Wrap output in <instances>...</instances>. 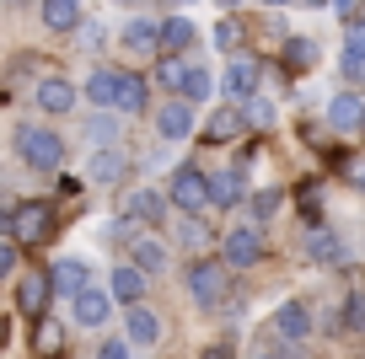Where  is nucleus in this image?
Returning <instances> with one entry per match:
<instances>
[{"instance_id":"1","label":"nucleus","mask_w":365,"mask_h":359,"mask_svg":"<svg viewBox=\"0 0 365 359\" xmlns=\"http://www.w3.org/2000/svg\"><path fill=\"white\" fill-rule=\"evenodd\" d=\"M0 231H11L22 247H43L48 236H54V209H48V204H38V199H22V204H11V209H6Z\"/></svg>"},{"instance_id":"2","label":"nucleus","mask_w":365,"mask_h":359,"mask_svg":"<svg viewBox=\"0 0 365 359\" xmlns=\"http://www.w3.org/2000/svg\"><path fill=\"white\" fill-rule=\"evenodd\" d=\"M16 156L33 172H54L59 161H65V140H59L54 129H43V124H22L16 129Z\"/></svg>"},{"instance_id":"3","label":"nucleus","mask_w":365,"mask_h":359,"mask_svg":"<svg viewBox=\"0 0 365 359\" xmlns=\"http://www.w3.org/2000/svg\"><path fill=\"white\" fill-rule=\"evenodd\" d=\"M172 204H178L182 214H205L210 204H215V188H210V177L199 167H178L172 172Z\"/></svg>"},{"instance_id":"4","label":"nucleus","mask_w":365,"mask_h":359,"mask_svg":"<svg viewBox=\"0 0 365 359\" xmlns=\"http://www.w3.org/2000/svg\"><path fill=\"white\" fill-rule=\"evenodd\" d=\"M54 274H43V269H33V274H22L16 279V311L22 316H33V322H43L48 316V301H54Z\"/></svg>"},{"instance_id":"5","label":"nucleus","mask_w":365,"mask_h":359,"mask_svg":"<svg viewBox=\"0 0 365 359\" xmlns=\"http://www.w3.org/2000/svg\"><path fill=\"white\" fill-rule=\"evenodd\" d=\"M188 295H194L205 311L226 306V263H194V269H188Z\"/></svg>"},{"instance_id":"6","label":"nucleus","mask_w":365,"mask_h":359,"mask_svg":"<svg viewBox=\"0 0 365 359\" xmlns=\"http://www.w3.org/2000/svg\"><path fill=\"white\" fill-rule=\"evenodd\" d=\"M301 258L307 263H344V236L328 231L322 220H312L307 231H301Z\"/></svg>"},{"instance_id":"7","label":"nucleus","mask_w":365,"mask_h":359,"mask_svg":"<svg viewBox=\"0 0 365 359\" xmlns=\"http://www.w3.org/2000/svg\"><path fill=\"white\" fill-rule=\"evenodd\" d=\"M220 252H226V269H252V263L263 258V236H258V225H237V231H226Z\"/></svg>"},{"instance_id":"8","label":"nucleus","mask_w":365,"mask_h":359,"mask_svg":"<svg viewBox=\"0 0 365 359\" xmlns=\"http://www.w3.org/2000/svg\"><path fill=\"white\" fill-rule=\"evenodd\" d=\"M328 129H339V135H360V129H365V91H339V97L328 102Z\"/></svg>"},{"instance_id":"9","label":"nucleus","mask_w":365,"mask_h":359,"mask_svg":"<svg viewBox=\"0 0 365 359\" xmlns=\"http://www.w3.org/2000/svg\"><path fill=\"white\" fill-rule=\"evenodd\" d=\"M339 76L344 80H360L365 86V16H354L344 27V54H339Z\"/></svg>"},{"instance_id":"10","label":"nucleus","mask_w":365,"mask_h":359,"mask_svg":"<svg viewBox=\"0 0 365 359\" xmlns=\"http://www.w3.org/2000/svg\"><path fill=\"white\" fill-rule=\"evenodd\" d=\"M124 338H129L135 348L161 343V316L150 311V306H129V311H124Z\"/></svg>"},{"instance_id":"11","label":"nucleus","mask_w":365,"mask_h":359,"mask_svg":"<svg viewBox=\"0 0 365 359\" xmlns=\"http://www.w3.org/2000/svg\"><path fill=\"white\" fill-rule=\"evenodd\" d=\"M124 48L135 59H150L161 48V27L150 22V16H129V22H124Z\"/></svg>"},{"instance_id":"12","label":"nucleus","mask_w":365,"mask_h":359,"mask_svg":"<svg viewBox=\"0 0 365 359\" xmlns=\"http://www.w3.org/2000/svg\"><path fill=\"white\" fill-rule=\"evenodd\" d=\"M129 263H135V269H140V274H167V263H172V252H167V247H161L156 236H145V231H140V236H135V241H129Z\"/></svg>"},{"instance_id":"13","label":"nucleus","mask_w":365,"mask_h":359,"mask_svg":"<svg viewBox=\"0 0 365 359\" xmlns=\"http://www.w3.org/2000/svg\"><path fill=\"white\" fill-rule=\"evenodd\" d=\"M108 295L124 301V306H145V301H140V295H145V274H140L135 263H118V269L108 274Z\"/></svg>"},{"instance_id":"14","label":"nucleus","mask_w":365,"mask_h":359,"mask_svg":"<svg viewBox=\"0 0 365 359\" xmlns=\"http://www.w3.org/2000/svg\"><path fill=\"white\" fill-rule=\"evenodd\" d=\"M156 129H161V140H188L194 135V108H188L182 97H172L167 108L156 113Z\"/></svg>"},{"instance_id":"15","label":"nucleus","mask_w":365,"mask_h":359,"mask_svg":"<svg viewBox=\"0 0 365 359\" xmlns=\"http://www.w3.org/2000/svg\"><path fill=\"white\" fill-rule=\"evenodd\" d=\"M48 274H54V290H59V295H70V301L91 290V269H86L81 258H59Z\"/></svg>"},{"instance_id":"16","label":"nucleus","mask_w":365,"mask_h":359,"mask_svg":"<svg viewBox=\"0 0 365 359\" xmlns=\"http://www.w3.org/2000/svg\"><path fill=\"white\" fill-rule=\"evenodd\" d=\"M242 129H247V113H242V108H215V113H210V124H205V140H210V145H231Z\"/></svg>"},{"instance_id":"17","label":"nucleus","mask_w":365,"mask_h":359,"mask_svg":"<svg viewBox=\"0 0 365 359\" xmlns=\"http://www.w3.org/2000/svg\"><path fill=\"white\" fill-rule=\"evenodd\" d=\"M33 97H38V108H43V113H54V118H59V113H70V108H76V97H81V91L70 86V80L48 76V80H38V91H33Z\"/></svg>"},{"instance_id":"18","label":"nucleus","mask_w":365,"mask_h":359,"mask_svg":"<svg viewBox=\"0 0 365 359\" xmlns=\"http://www.w3.org/2000/svg\"><path fill=\"white\" fill-rule=\"evenodd\" d=\"M118 91H124V76H118V70H91L86 76V102L91 108H118Z\"/></svg>"},{"instance_id":"19","label":"nucleus","mask_w":365,"mask_h":359,"mask_svg":"<svg viewBox=\"0 0 365 359\" xmlns=\"http://www.w3.org/2000/svg\"><path fill=\"white\" fill-rule=\"evenodd\" d=\"M258 80H263L258 59H231V70H226V91H231V97L252 102V97H258Z\"/></svg>"},{"instance_id":"20","label":"nucleus","mask_w":365,"mask_h":359,"mask_svg":"<svg viewBox=\"0 0 365 359\" xmlns=\"http://www.w3.org/2000/svg\"><path fill=\"white\" fill-rule=\"evenodd\" d=\"M108 311H113V295H108V290H86V295H76V322H81V327H103V322H108Z\"/></svg>"},{"instance_id":"21","label":"nucleus","mask_w":365,"mask_h":359,"mask_svg":"<svg viewBox=\"0 0 365 359\" xmlns=\"http://www.w3.org/2000/svg\"><path fill=\"white\" fill-rule=\"evenodd\" d=\"M274 327H279V338H307V333H312L307 301H285L279 311H274Z\"/></svg>"},{"instance_id":"22","label":"nucleus","mask_w":365,"mask_h":359,"mask_svg":"<svg viewBox=\"0 0 365 359\" xmlns=\"http://www.w3.org/2000/svg\"><path fill=\"white\" fill-rule=\"evenodd\" d=\"M33 354L38 359H65V327H59L54 316H43V322L33 327Z\"/></svg>"},{"instance_id":"23","label":"nucleus","mask_w":365,"mask_h":359,"mask_svg":"<svg viewBox=\"0 0 365 359\" xmlns=\"http://www.w3.org/2000/svg\"><path fill=\"white\" fill-rule=\"evenodd\" d=\"M178 241L188 252H210V247H215V231H210L205 214H182V220H178Z\"/></svg>"},{"instance_id":"24","label":"nucleus","mask_w":365,"mask_h":359,"mask_svg":"<svg viewBox=\"0 0 365 359\" xmlns=\"http://www.w3.org/2000/svg\"><path fill=\"white\" fill-rule=\"evenodd\" d=\"M43 27L48 33H76L81 27V0H43Z\"/></svg>"},{"instance_id":"25","label":"nucleus","mask_w":365,"mask_h":359,"mask_svg":"<svg viewBox=\"0 0 365 359\" xmlns=\"http://www.w3.org/2000/svg\"><path fill=\"white\" fill-rule=\"evenodd\" d=\"M161 209H167V199L156 188H135L124 199V220H161Z\"/></svg>"},{"instance_id":"26","label":"nucleus","mask_w":365,"mask_h":359,"mask_svg":"<svg viewBox=\"0 0 365 359\" xmlns=\"http://www.w3.org/2000/svg\"><path fill=\"white\" fill-rule=\"evenodd\" d=\"M188 43H194V22H188V16H167V22H161V48H167V59H178Z\"/></svg>"},{"instance_id":"27","label":"nucleus","mask_w":365,"mask_h":359,"mask_svg":"<svg viewBox=\"0 0 365 359\" xmlns=\"http://www.w3.org/2000/svg\"><path fill=\"white\" fill-rule=\"evenodd\" d=\"M86 177L91 182H118V177H124V150H97V156H91L86 161Z\"/></svg>"},{"instance_id":"28","label":"nucleus","mask_w":365,"mask_h":359,"mask_svg":"<svg viewBox=\"0 0 365 359\" xmlns=\"http://www.w3.org/2000/svg\"><path fill=\"white\" fill-rule=\"evenodd\" d=\"M210 188H215V209H231V204H242V199H247V193H242V167L215 172V177H210Z\"/></svg>"},{"instance_id":"29","label":"nucleus","mask_w":365,"mask_h":359,"mask_svg":"<svg viewBox=\"0 0 365 359\" xmlns=\"http://www.w3.org/2000/svg\"><path fill=\"white\" fill-rule=\"evenodd\" d=\"M279 59H285V70H296V76H301V70L317 65V43H312V38H290Z\"/></svg>"},{"instance_id":"30","label":"nucleus","mask_w":365,"mask_h":359,"mask_svg":"<svg viewBox=\"0 0 365 359\" xmlns=\"http://www.w3.org/2000/svg\"><path fill=\"white\" fill-rule=\"evenodd\" d=\"M86 140H91V145H103V150H113L118 118H113V113H91V118H86Z\"/></svg>"},{"instance_id":"31","label":"nucleus","mask_w":365,"mask_h":359,"mask_svg":"<svg viewBox=\"0 0 365 359\" xmlns=\"http://www.w3.org/2000/svg\"><path fill=\"white\" fill-rule=\"evenodd\" d=\"M188 76H194V70L182 65V59H161V65H156V80L172 91V97H182V91H188Z\"/></svg>"},{"instance_id":"32","label":"nucleus","mask_w":365,"mask_h":359,"mask_svg":"<svg viewBox=\"0 0 365 359\" xmlns=\"http://www.w3.org/2000/svg\"><path fill=\"white\" fill-rule=\"evenodd\" d=\"M145 76H124V91H118V113H129V118H135V113H145Z\"/></svg>"},{"instance_id":"33","label":"nucleus","mask_w":365,"mask_h":359,"mask_svg":"<svg viewBox=\"0 0 365 359\" xmlns=\"http://www.w3.org/2000/svg\"><path fill=\"white\" fill-rule=\"evenodd\" d=\"M215 48H220V54H237V48H242V22H237V16H220V22H215Z\"/></svg>"},{"instance_id":"34","label":"nucleus","mask_w":365,"mask_h":359,"mask_svg":"<svg viewBox=\"0 0 365 359\" xmlns=\"http://www.w3.org/2000/svg\"><path fill=\"white\" fill-rule=\"evenodd\" d=\"M16 263H22V241H16L11 231H0V274H16ZM22 279V274H16Z\"/></svg>"},{"instance_id":"35","label":"nucleus","mask_w":365,"mask_h":359,"mask_svg":"<svg viewBox=\"0 0 365 359\" xmlns=\"http://www.w3.org/2000/svg\"><path fill=\"white\" fill-rule=\"evenodd\" d=\"M247 209H252V220H269V214L279 209V193H274V188H258V193L247 199Z\"/></svg>"},{"instance_id":"36","label":"nucleus","mask_w":365,"mask_h":359,"mask_svg":"<svg viewBox=\"0 0 365 359\" xmlns=\"http://www.w3.org/2000/svg\"><path fill=\"white\" fill-rule=\"evenodd\" d=\"M344 327H349V333H365V290L344 301Z\"/></svg>"},{"instance_id":"37","label":"nucleus","mask_w":365,"mask_h":359,"mask_svg":"<svg viewBox=\"0 0 365 359\" xmlns=\"http://www.w3.org/2000/svg\"><path fill=\"white\" fill-rule=\"evenodd\" d=\"M210 91H215V80H210V70H194V76H188V91H182V97H188V102H205Z\"/></svg>"},{"instance_id":"38","label":"nucleus","mask_w":365,"mask_h":359,"mask_svg":"<svg viewBox=\"0 0 365 359\" xmlns=\"http://www.w3.org/2000/svg\"><path fill=\"white\" fill-rule=\"evenodd\" d=\"M129 348H135L129 338H108V343L97 348V359H129Z\"/></svg>"},{"instance_id":"39","label":"nucleus","mask_w":365,"mask_h":359,"mask_svg":"<svg viewBox=\"0 0 365 359\" xmlns=\"http://www.w3.org/2000/svg\"><path fill=\"white\" fill-rule=\"evenodd\" d=\"M247 124L269 129V124H274V108H269V102H252V108H247Z\"/></svg>"},{"instance_id":"40","label":"nucleus","mask_w":365,"mask_h":359,"mask_svg":"<svg viewBox=\"0 0 365 359\" xmlns=\"http://www.w3.org/2000/svg\"><path fill=\"white\" fill-rule=\"evenodd\" d=\"M344 172H349V182L365 193V161H344Z\"/></svg>"},{"instance_id":"41","label":"nucleus","mask_w":365,"mask_h":359,"mask_svg":"<svg viewBox=\"0 0 365 359\" xmlns=\"http://www.w3.org/2000/svg\"><path fill=\"white\" fill-rule=\"evenodd\" d=\"M333 11H339V16H354V0H333Z\"/></svg>"},{"instance_id":"42","label":"nucleus","mask_w":365,"mask_h":359,"mask_svg":"<svg viewBox=\"0 0 365 359\" xmlns=\"http://www.w3.org/2000/svg\"><path fill=\"white\" fill-rule=\"evenodd\" d=\"M205 359H231V354H226V348H210V354H205Z\"/></svg>"},{"instance_id":"43","label":"nucleus","mask_w":365,"mask_h":359,"mask_svg":"<svg viewBox=\"0 0 365 359\" xmlns=\"http://www.w3.org/2000/svg\"><path fill=\"white\" fill-rule=\"evenodd\" d=\"M307 6H333V0H307Z\"/></svg>"},{"instance_id":"44","label":"nucleus","mask_w":365,"mask_h":359,"mask_svg":"<svg viewBox=\"0 0 365 359\" xmlns=\"http://www.w3.org/2000/svg\"><path fill=\"white\" fill-rule=\"evenodd\" d=\"M263 6H285V0H263Z\"/></svg>"},{"instance_id":"45","label":"nucleus","mask_w":365,"mask_h":359,"mask_svg":"<svg viewBox=\"0 0 365 359\" xmlns=\"http://www.w3.org/2000/svg\"><path fill=\"white\" fill-rule=\"evenodd\" d=\"M215 6H237V0H215Z\"/></svg>"},{"instance_id":"46","label":"nucleus","mask_w":365,"mask_h":359,"mask_svg":"<svg viewBox=\"0 0 365 359\" xmlns=\"http://www.w3.org/2000/svg\"><path fill=\"white\" fill-rule=\"evenodd\" d=\"M252 359H274V354H252Z\"/></svg>"},{"instance_id":"47","label":"nucleus","mask_w":365,"mask_h":359,"mask_svg":"<svg viewBox=\"0 0 365 359\" xmlns=\"http://www.w3.org/2000/svg\"><path fill=\"white\" fill-rule=\"evenodd\" d=\"M118 6H129V0H118Z\"/></svg>"}]
</instances>
